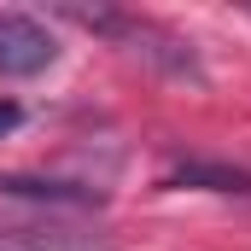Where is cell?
<instances>
[{
	"instance_id": "1",
	"label": "cell",
	"mask_w": 251,
	"mask_h": 251,
	"mask_svg": "<svg viewBox=\"0 0 251 251\" xmlns=\"http://www.w3.org/2000/svg\"><path fill=\"white\" fill-rule=\"evenodd\" d=\"M59 18L94 29V35H105V41H117L128 53H140V59H152L158 70H170L181 82H204V64L193 59L187 41L170 35V29H158V24H146V18H134V12H117V6H59Z\"/></svg>"
},
{
	"instance_id": "2",
	"label": "cell",
	"mask_w": 251,
	"mask_h": 251,
	"mask_svg": "<svg viewBox=\"0 0 251 251\" xmlns=\"http://www.w3.org/2000/svg\"><path fill=\"white\" fill-rule=\"evenodd\" d=\"M47 64H59L53 29L41 18H29V12L0 6V76H41Z\"/></svg>"
},
{
	"instance_id": "3",
	"label": "cell",
	"mask_w": 251,
	"mask_h": 251,
	"mask_svg": "<svg viewBox=\"0 0 251 251\" xmlns=\"http://www.w3.org/2000/svg\"><path fill=\"white\" fill-rule=\"evenodd\" d=\"M0 199H35V204H70V210L105 204L100 187H76V181H53V176H18V170H0Z\"/></svg>"
},
{
	"instance_id": "4",
	"label": "cell",
	"mask_w": 251,
	"mask_h": 251,
	"mask_svg": "<svg viewBox=\"0 0 251 251\" xmlns=\"http://www.w3.org/2000/svg\"><path fill=\"white\" fill-rule=\"evenodd\" d=\"M164 187H199V193H251V170L187 158V164H176V170L164 176Z\"/></svg>"
},
{
	"instance_id": "5",
	"label": "cell",
	"mask_w": 251,
	"mask_h": 251,
	"mask_svg": "<svg viewBox=\"0 0 251 251\" xmlns=\"http://www.w3.org/2000/svg\"><path fill=\"white\" fill-rule=\"evenodd\" d=\"M0 251H105V240L70 228H0Z\"/></svg>"
},
{
	"instance_id": "6",
	"label": "cell",
	"mask_w": 251,
	"mask_h": 251,
	"mask_svg": "<svg viewBox=\"0 0 251 251\" xmlns=\"http://www.w3.org/2000/svg\"><path fill=\"white\" fill-rule=\"evenodd\" d=\"M24 123V111H18V105H12V100H0V134H12V128Z\"/></svg>"
}]
</instances>
